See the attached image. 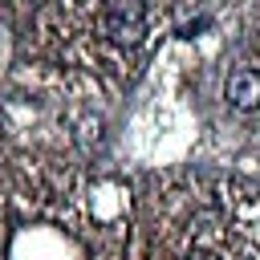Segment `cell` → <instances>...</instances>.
I'll return each instance as SVG.
<instances>
[{
  "instance_id": "obj_1",
  "label": "cell",
  "mask_w": 260,
  "mask_h": 260,
  "mask_svg": "<svg viewBox=\"0 0 260 260\" xmlns=\"http://www.w3.org/2000/svg\"><path fill=\"white\" fill-rule=\"evenodd\" d=\"M98 20L114 45H138V37L146 28V4L142 0H106Z\"/></svg>"
},
{
  "instance_id": "obj_2",
  "label": "cell",
  "mask_w": 260,
  "mask_h": 260,
  "mask_svg": "<svg viewBox=\"0 0 260 260\" xmlns=\"http://www.w3.org/2000/svg\"><path fill=\"white\" fill-rule=\"evenodd\" d=\"M223 98L236 106V110H256L260 106V73L256 69H236L223 85Z\"/></svg>"
}]
</instances>
